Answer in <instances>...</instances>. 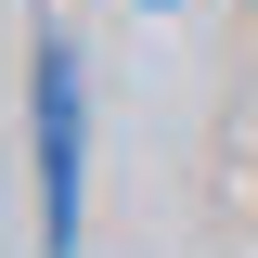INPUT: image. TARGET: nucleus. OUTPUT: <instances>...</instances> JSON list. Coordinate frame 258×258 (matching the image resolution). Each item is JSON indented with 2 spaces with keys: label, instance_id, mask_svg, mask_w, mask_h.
I'll return each mask as SVG.
<instances>
[{
  "label": "nucleus",
  "instance_id": "obj_1",
  "mask_svg": "<svg viewBox=\"0 0 258 258\" xmlns=\"http://www.w3.org/2000/svg\"><path fill=\"white\" fill-rule=\"evenodd\" d=\"M26 142H39V245L78 258V232H91V64L64 26L26 64Z\"/></svg>",
  "mask_w": 258,
  "mask_h": 258
},
{
  "label": "nucleus",
  "instance_id": "obj_2",
  "mask_svg": "<svg viewBox=\"0 0 258 258\" xmlns=\"http://www.w3.org/2000/svg\"><path fill=\"white\" fill-rule=\"evenodd\" d=\"M142 13H168V0H142Z\"/></svg>",
  "mask_w": 258,
  "mask_h": 258
}]
</instances>
